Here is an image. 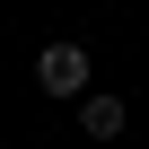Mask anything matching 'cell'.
<instances>
[{"instance_id": "7a4b0ae2", "label": "cell", "mask_w": 149, "mask_h": 149, "mask_svg": "<svg viewBox=\"0 0 149 149\" xmlns=\"http://www.w3.org/2000/svg\"><path fill=\"white\" fill-rule=\"evenodd\" d=\"M79 132L88 140H114L123 132V97H79Z\"/></svg>"}, {"instance_id": "6da1fadb", "label": "cell", "mask_w": 149, "mask_h": 149, "mask_svg": "<svg viewBox=\"0 0 149 149\" xmlns=\"http://www.w3.org/2000/svg\"><path fill=\"white\" fill-rule=\"evenodd\" d=\"M35 88L44 97H88V53L79 44H44L35 53Z\"/></svg>"}]
</instances>
